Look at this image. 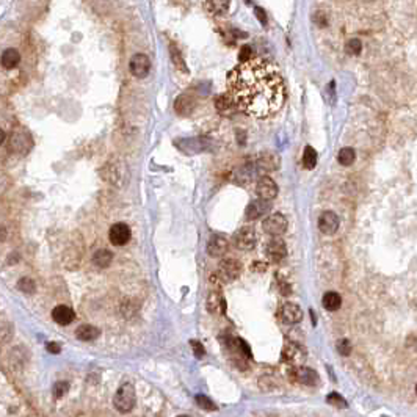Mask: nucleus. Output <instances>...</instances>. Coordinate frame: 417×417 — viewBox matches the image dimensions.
Wrapping results in <instances>:
<instances>
[{
	"label": "nucleus",
	"mask_w": 417,
	"mask_h": 417,
	"mask_svg": "<svg viewBox=\"0 0 417 417\" xmlns=\"http://www.w3.org/2000/svg\"><path fill=\"white\" fill-rule=\"evenodd\" d=\"M227 93L237 109L253 118L275 115L285 100L284 79L270 61L253 57L227 75Z\"/></svg>",
	"instance_id": "f257e3e1"
},
{
	"label": "nucleus",
	"mask_w": 417,
	"mask_h": 417,
	"mask_svg": "<svg viewBox=\"0 0 417 417\" xmlns=\"http://www.w3.org/2000/svg\"><path fill=\"white\" fill-rule=\"evenodd\" d=\"M135 403H137V395H135L134 386L131 383L122 384L115 394V399H113V406L116 408V411L122 414L131 412L135 408Z\"/></svg>",
	"instance_id": "f03ea898"
},
{
	"label": "nucleus",
	"mask_w": 417,
	"mask_h": 417,
	"mask_svg": "<svg viewBox=\"0 0 417 417\" xmlns=\"http://www.w3.org/2000/svg\"><path fill=\"white\" fill-rule=\"evenodd\" d=\"M100 176H102L103 180H107L109 184L121 187L124 184V177H126V165L119 163L118 160H110L100 170Z\"/></svg>",
	"instance_id": "7ed1b4c3"
},
{
	"label": "nucleus",
	"mask_w": 417,
	"mask_h": 417,
	"mask_svg": "<svg viewBox=\"0 0 417 417\" xmlns=\"http://www.w3.org/2000/svg\"><path fill=\"white\" fill-rule=\"evenodd\" d=\"M287 218L279 214V212H275L272 215H268L264 221H262V227H264V231L270 236H273V237H279L282 236L285 231H287Z\"/></svg>",
	"instance_id": "20e7f679"
},
{
	"label": "nucleus",
	"mask_w": 417,
	"mask_h": 417,
	"mask_svg": "<svg viewBox=\"0 0 417 417\" xmlns=\"http://www.w3.org/2000/svg\"><path fill=\"white\" fill-rule=\"evenodd\" d=\"M257 243V236L256 231L251 226H243L234 234V245L236 248L242 249V251H249L253 249Z\"/></svg>",
	"instance_id": "39448f33"
},
{
	"label": "nucleus",
	"mask_w": 417,
	"mask_h": 417,
	"mask_svg": "<svg viewBox=\"0 0 417 417\" xmlns=\"http://www.w3.org/2000/svg\"><path fill=\"white\" fill-rule=\"evenodd\" d=\"M242 273V264L236 259H224L218 264V278L221 281H236Z\"/></svg>",
	"instance_id": "423d86ee"
},
{
	"label": "nucleus",
	"mask_w": 417,
	"mask_h": 417,
	"mask_svg": "<svg viewBox=\"0 0 417 417\" xmlns=\"http://www.w3.org/2000/svg\"><path fill=\"white\" fill-rule=\"evenodd\" d=\"M205 307L209 310V314H212V316L226 314V300H224L220 289H212L211 292H209L207 300H205Z\"/></svg>",
	"instance_id": "0eeeda50"
},
{
	"label": "nucleus",
	"mask_w": 417,
	"mask_h": 417,
	"mask_svg": "<svg viewBox=\"0 0 417 417\" xmlns=\"http://www.w3.org/2000/svg\"><path fill=\"white\" fill-rule=\"evenodd\" d=\"M131 237H132L131 227L126 223H115V224H112L110 231H109V239H110L112 245L122 246V245L129 243Z\"/></svg>",
	"instance_id": "6e6552de"
},
{
	"label": "nucleus",
	"mask_w": 417,
	"mask_h": 417,
	"mask_svg": "<svg viewBox=\"0 0 417 417\" xmlns=\"http://www.w3.org/2000/svg\"><path fill=\"white\" fill-rule=\"evenodd\" d=\"M256 193L260 199L272 201L278 196V185L272 177L262 176V177H259V180L256 184Z\"/></svg>",
	"instance_id": "1a4fd4ad"
},
{
	"label": "nucleus",
	"mask_w": 417,
	"mask_h": 417,
	"mask_svg": "<svg viewBox=\"0 0 417 417\" xmlns=\"http://www.w3.org/2000/svg\"><path fill=\"white\" fill-rule=\"evenodd\" d=\"M129 69L132 72L134 77L137 79H143L149 74L151 69V60L149 57H146L144 54H137L132 57L131 63H129Z\"/></svg>",
	"instance_id": "9d476101"
},
{
	"label": "nucleus",
	"mask_w": 417,
	"mask_h": 417,
	"mask_svg": "<svg viewBox=\"0 0 417 417\" xmlns=\"http://www.w3.org/2000/svg\"><path fill=\"white\" fill-rule=\"evenodd\" d=\"M265 253H267V256H268L270 260L281 262L287 256L285 242L282 239H279V237H273L272 240H268V243L265 246Z\"/></svg>",
	"instance_id": "9b49d317"
},
{
	"label": "nucleus",
	"mask_w": 417,
	"mask_h": 417,
	"mask_svg": "<svg viewBox=\"0 0 417 417\" xmlns=\"http://www.w3.org/2000/svg\"><path fill=\"white\" fill-rule=\"evenodd\" d=\"M339 224H341L339 217L334 212H331V211H326L319 217V229H320V232L325 234V236L336 234L337 229H339Z\"/></svg>",
	"instance_id": "f8f14e48"
},
{
	"label": "nucleus",
	"mask_w": 417,
	"mask_h": 417,
	"mask_svg": "<svg viewBox=\"0 0 417 417\" xmlns=\"http://www.w3.org/2000/svg\"><path fill=\"white\" fill-rule=\"evenodd\" d=\"M279 316H281L284 323L297 325V323H300L303 320V310L295 303H285V304H282V307L279 310Z\"/></svg>",
	"instance_id": "ddd939ff"
},
{
	"label": "nucleus",
	"mask_w": 417,
	"mask_h": 417,
	"mask_svg": "<svg viewBox=\"0 0 417 417\" xmlns=\"http://www.w3.org/2000/svg\"><path fill=\"white\" fill-rule=\"evenodd\" d=\"M270 209H272V204L267 199H254L248 204L246 211H245V215L248 220H257L264 215H267L270 212Z\"/></svg>",
	"instance_id": "4468645a"
},
{
	"label": "nucleus",
	"mask_w": 417,
	"mask_h": 417,
	"mask_svg": "<svg viewBox=\"0 0 417 417\" xmlns=\"http://www.w3.org/2000/svg\"><path fill=\"white\" fill-rule=\"evenodd\" d=\"M32 138L24 132H16L10 138V151L16 154H25L32 148Z\"/></svg>",
	"instance_id": "2eb2a0df"
},
{
	"label": "nucleus",
	"mask_w": 417,
	"mask_h": 417,
	"mask_svg": "<svg viewBox=\"0 0 417 417\" xmlns=\"http://www.w3.org/2000/svg\"><path fill=\"white\" fill-rule=\"evenodd\" d=\"M304 358H306V351L298 344L289 342L282 350V361H285V362L298 364V362L304 361Z\"/></svg>",
	"instance_id": "dca6fc26"
},
{
	"label": "nucleus",
	"mask_w": 417,
	"mask_h": 417,
	"mask_svg": "<svg viewBox=\"0 0 417 417\" xmlns=\"http://www.w3.org/2000/svg\"><path fill=\"white\" fill-rule=\"evenodd\" d=\"M294 378L306 386H316L319 384V373L316 370H312L309 367H295L294 369Z\"/></svg>",
	"instance_id": "f3484780"
},
{
	"label": "nucleus",
	"mask_w": 417,
	"mask_h": 417,
	"mask_svg": "<svg viewBox=\"0 0 417 417\" xmlns=\"http://www.w3.org/2000/svg\"><path fill=\"white\" fill-rule=\"evenodd\" d=\"M227 251V239L220 234H214L209 239L207 243V253L212 257H220Z\"/></svg>",
	"instance_id": "a211bd4d"
},
{
	"label": "nucleus",
	"mask_w": 417,
	"mask_h": 417,
	"mask_svg": "<svg viewBox=\"0 0 417 417\" xmlns=\"http://www.w3.org/2000/svg\"><path fill=\"white\" fill-rule=\"evenodd\" d=\"M52 319L58 323V325H71L75 319V312L69 307V306H65V304H60L57 307H54L52 310Z\"/></svg>",
	"instance_id": "6ab92c4d"
},
{
	"label": "nucleus",
	"mask_w": 417,
	"mask_h": 417,
	"mask_svg": "<svg viewBox=\"0 0 417 417\" xmlns=\"http://www.w3.org/2000/svg\"><path fill=\"white\" fill-rule=\"evenodd\" d=\"M193 109H195V100L187 94H180L174 102V110L177 112V115H182V116L190 115Z\"/></svg>",
	"instance_id": "aec40b11"
},
{
	"label": "nucleus",
	"mask_w": 417,
	"mask_h": 417,
	"mask_svg": "<svg viewBox=\"0 0 417 417\" xmlns=\"http://www.w3.org/2000/svg\"><path fill=\"white\" fill-rule=\"evenodd\" d=\"M100 334V331L93 326V325H82L77 328L75 331V337L79 341H83V342H91V341H96Z\"/></svg>",
	"instance_id": "412c9836"
},
{
	"label": "nucleus",
	"mask_w": 417,
	"mask_h": 417,
	"mask_svg": "<svg viewBox=\"0 0 417 417\" xmlns=\"http://www.w3.org/2000/svg\"><path fill=\"white\" fill-rule=\"evenodd\" d=\"M256 166L259 171H273L278 168V157L275 154H270V152L260 154L259 160L256 162Z\"/></svg>",
	"instance_id": "4be33fe9"
},
{
	"label": "nucleus",
	"mask_w": 417,
	"mask_h": 417,
	"mask_svg": "<svg viewBox=\"0 0 417 417\" xmlns=\"http://www.w3.org/2000/svg\"><path fill=\"white\" fill-rule=\"evenodd\" d=\"M215 107L221 115H226V116H231L237 109V106L234 103L231 96H229V97L227 96H218L215 99Z\"/></svg>",
	"instance_id": "5701e85b"
},
{
	"label": "nucleus",
	"mask_w": 417,
	"mask_h": 417,
	"mask_svg": "<svg viewBox=\"0 0 417 417\" xmlns=\"http://www.w3.org/2000/svg\"><path fill=\"white\" fill-rule=\"evenodd\" d=\"M322 304H323V307L326 310L334 312V310L341 309L342 298H341V295L337 294V292H326V294L323 295V298H322Z\"/></svg>",
	"instance_id": "b1692460"
},
{
	"label": "nucleus",
	"mask_w": 417,
	"mask_h": 417,
	"mask_svg": "<svg viewBox=\"0 0 417 417\" xmlns=\"http://www.w3.org/2000/svg\"><path fill=\"white\" fill-rule=\"evenodd\" d=\"M19 63H20V54L16 49L10 47L2 54V66L5 69H14Z\"/></svg>",
	"instance_id": "393cba45"
},
{
	"label": "nucleus",
	"mask_w": 417,
	"mask_h": 417,
	"mask_svg": "<svg viewBox=\"0 0 417 417\" xmlns=\"http://www.w3.org/2000/svg\"><path fill=\"white\" fill-rule=\"evenodd\" d=\"M113 260V254L109 249H97L93 254V264L99 268H107Z\"/></svg>",
	"instance_id": "a878e982"
},
{
	"label": "nucleus",
	"mask_w": 417,
	"mask_h": 417,
	"mask_svg": "<svg viewBox=\"0 0 417 417\" xmlns=\"http://www.w3.org/2000/svg\"><path fill=\"white\" fill-rule=\"evenodd\" d=\"M317 165V152L312 146H306L304 152H303V166L306 170H312L316 168Z\"/></svg>",
	"instance_id": "bb28decb"
},
{
	"label": "nucleus",
	"mask_w": 417,
	"mask_h": 417,
	"mask_svg": "<svg viewBox=\"0 0 417 417\" xmlns=\"http://www.w3.org/2000/svg\"><path fill=\"white\" fill-rule=\"evenodd\" d=\"M354 159H356V154H354V149H351V148H344V149H341L339 154H337V160H339V163L344 165V166L351 165V163L354 162Z\"/></svg>",
	"instance_id": "cd10ccee"
},
{
	"label": "nucleus",
	"mask_w": 417,
	"mask_h": 417,
	"mask_svg": "<svg viewBox=\"0 0 417 417\" xmlns=\"http://www.w3.org/2000/svg\"><path fill=\"white\" fill-rule=\"evenodd\" d=\"M326 402L331 405V406H334V408H341V409H345L347 406H348V403H347V400L342 397L341 394H337V392H331L328 397H326Z\"/></svg>",
	"instance_id": "c85d7f7f"
},
{
	"label": "nucleus",
	"mask_w": 417,
	"mask_h": 417,
	"mask_svg": "<svg viewBox=\"0 0 417 417\" xmlns=\"http://www.w3.org/2000/svg\"><path fill=\"white\" fill-rule=\"evenodd\" d=\"M345 50H347V54H350V55H359L361 50H362V43H361V41H359L358 38H351L350 41H347Z\"/></svg>",
	"instance_id": "c756f323"
},
{
	"label": "nucleus",
	"mask_w": 417,
	"mask_h": 417,
	"mask_svg": "<svg viewBox=\"0 0 417 417\" xmlns=\"http://www.w3.org/2000/svg\"><path fill=\"white\" fill-rule=\"evenodd\" d=\"M17 289H19L20 292H24V294H33L35 289H36V284H35V281L30 279V278H20V279L17 281Z\"/></svg>",
	"instance_id": "7c9ffc66"
},
{
	"label": "nucleus",
	"mask_w": 417,
	"mask_h": 417,
	"mask_svg": "<svg viewBox=\"0 0 417 417\" xmlns=\"http://www.w3.org/2000/svg\"><path fill=\"white\" fill-rule=\"evenodd\" d=\"M195 400H196L198 406L202 408V409H205V411H215L217 409V405L211 399H209L207 395L199 394V395H196V397H195Z\"/></svg>",
	"instance_id": "2f4dec72"
},
{
	"label": "nucleus",
	"mask_w": 417,
	"mask_h": 417,
	"mask_svg": "<svg viewBox=\"0 0 417 417\" xmlns=\"http://www.w3.org/2000/svg\"><path fill=\"white\" fill-rule=\"evenodd\" d=\"M229 8V0H211V11L215 14H224Z\"/></svg>",
	"instance_id": "473e14b6"
},
{
	"label": "nucleus",
	"mask_w": 417,
	"mask_h": 417,
	"mask_svg": "<svg viewBox=\"0 0 417 417\" xmlns=\"http://www.w3.org/2000/svg\"><path fill=\"white\" fill-rule=\"evenodd\" d=\"M52 392H54V397H55V399L65 397L66 392H69V383H68V381H58V383H55Z\"/></svg>",
	"instance_id": "72a5a7b5"
},
{
	"label": "nucleus",
	"mask_w": 417,
	"mask_h": 417,
	"mask_svg": "<svg viewBox=\"0 0 417 417\" xmlns=\"http://www.w3.org/2000/svg\"><path fill=\"white\" fill-rule=\"evenodd\" d=\"M336 348H337L339 354H342V356H350V353H351V344H350L348 339H341V341H337Z\"/></svg>",
	"instance_id": "f704fd0d"
},
{
	"label": "nucleus",
	"mask_w": 417,
	"mask_h": 417,
	"mask_svg": "<svg viewBox=\"0 0 417 417\" xmlns=\"http://www.w3.org/2000/svg\"><path fill=\"white\" fill-rule=\"evenodd\" d=\"M171 57H173V61H174V65L177 66V69H180V71H187V66L184 65V60H182V57H180V54H179V50L173 46L171 47Z\"/></svg>",
	"instance_id": "c9c22d12"
},
{
	"label": "nucleus",
	"mask_w": 417,
	"mask_h": 417,
	"mask_svg": "<svg viewBox=\"0 0 417 417\" xmlns=\"http://www.w3.org/2000/svg\"><path fill=\"white\" fill-rule=\"evenodd\" d=\"M190 345L193 348V353H195V356L196 358H204L205 356V348L201 342L198 341H190Z\"/></svg>",
	"instance_id": "e433bc0d"
},
{
	"label": "nucleus",
	"mask_w": 417,
	"mask_h": 417,
	"mask_svg": "<svg viewBox=\"0 0 417 417\" xmlns=\"http://www.w3.org/2000/svg\"><path fill=\"white\" fill-rule=\"evenodd\" d=\"M240 63H243V61H248V60H251L253 57H251V47H248V46H245V47H242V52H240Z\"/></svg>",
	"instance_id": "4c0bfd02"
},
{
	"label": "nucleus",
	"mask_w": 417,
	"mask_h": 417,
	"mask_svg": "<svg viewBox=\"0 0 417 417\" xmlns=\"http://www.w3.org/2000/svg\"><path fill=\"white\" fill-rule=\"evenodd\" d=\"M314 20H316V22H317L320 27H325V25H326V17H325V13H322V11H319V13L314 16Z\"/></svg>",
	"instance_id": "58836bf2"
},
{
	"label": "nucleus",
	"mask_w": 417,
	"mask_h": 417,
	"mask_svg": "<svg viewBox=\"0 0 417 417\" xmlns=\"http://www.w3.org/2000/svg\"><path fill=\"white\" fill-rule=\"evenodd\" d=\"M279 289H281V294H282V295L292 294V287H290L287 282H284V281H279Z\"/></svg>",
	"instance_id": "ea45409f"
},
{
	"label": "nucleus",
	"mask_w": 417,
	"mask_h": 417,
	"mask_svg": "<svg viewBox=\"0 0 417 417\" xmlns=\"http://www.w3.org/2000/svg\"><path fill=\"white\" fill-rule=\"evenodd\" d=\"M46 348H47L50 353H54V354H58V353H60V350H61V347H60L57 342H49V344L46 345Z\"/></svg>",
	"instance_id": "a19ab883"
},
{
	"label": "nucleus",
	"mask_w": 417,
	"mask_h": 417,
	"mask_svg": "<svg viewBox=\"0 0 417 417\" xmlns=\"http://www.w3.org/2000/svg\"><path fill=\"white\" fill-rule=\"evenodd\" d=\"M256 14H257V17H259V20L260 22L265 25L267 24V16H265V13H264V10H260V8H256Z\"/></svg>",
	"instance_id": "79ce46f5"
},
{
	"label": "nucleus",
	"mask_w": 417,
	"mask_h": 417,
	"mask_svg": "<svg viewBox=\"0 0 417 417\" xmlns=\"http://www.w3.org/2000/svg\"><path fill=\"white\" fill-rule=\"evenodd\" d=\"M254 270H256V272H265V270H267V264H264V262L262 264L260 262H254Z\"/></svg>",
	"instance_id": "37998d69"
},
{
	"label": "nucleus",
	"mask_w": 417,
	"mask_h": 417,
	"mask_svg": "<svg viewBox=\"0 0 417 417\" xmlns=\"http://www.w3.org/2000/svg\"><path fill=\"white\" fill-rule=\"evenodd\" d=\"M179 417H189V415H179Z\"/></svg>",
	"instance_id": "c03bdc74"
},
{
	"label": "nucleus",
	"mask_w": 417,
	"mask_h": 417,
	"mask_svg": "<svg viewBox=\"0 0 417 417\" xmlns=\"http://www.w3.org/2000/svg\"><path fill=\"white\" fill-rule=\"evenodd\" d=\"M415 394H417V384H415Z\"/></svg>",
	"instance_id": "a18cd8bd"
}]
</instances>
